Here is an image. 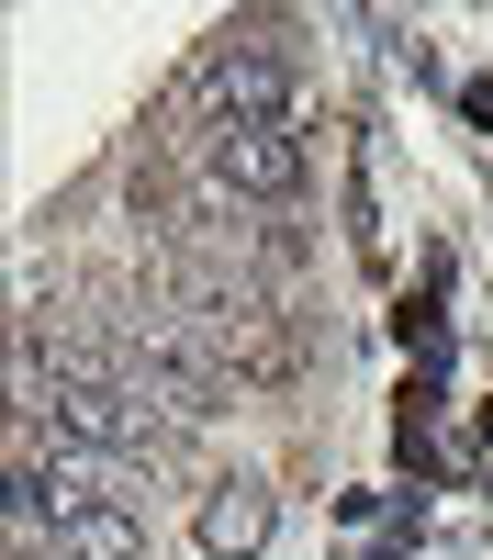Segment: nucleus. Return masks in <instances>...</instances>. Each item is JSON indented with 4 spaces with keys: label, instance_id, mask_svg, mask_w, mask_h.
<instances>
[{
    "label": "nucleus",
    "instance_id": "7ed1b4c3",
    "mask_svg": "<svg viewBox=\"0 0 493 560\" xmlns=\"http://www.w3.org/2000/svg\"><path fill=\"white\" fill-rule=\"evenodd\" d=\"M269 538V482H213L202 493V560H247Z\"/></svg>",
    "mask_w": 493,
    "mask_h": 560
},
{
    "label": "nucleus",
    "instance_id": "f03ea898",
    "mask_svg": "<svg viewBox=\"0 0 493 560\" xmlns=\"http://www.w3.org/2000/svg\"><path fill=\"white\" fill-rule=\"evenodd\" d=\"M213 191H224V202H292V191H303L292 124H224V135H213Z\"/></svg>",
    "mask_w": 493,
    "mask_h": 560
},
{
    "label": "nucleus",
    "instance_id": "f257e3e1",
    "mask_svg": "<svg viewBox=\"0 0 493 560\" xmlns=\"http://www.w3.org/2000/svg\"><path fill=\"white\" fill-rule=\"evenodd\" d=\"M191 113H213V135L224 124H292V68L269 45H213L191 68Z\"/></svg>",
    "mask_w": 493,
    "mask_h": 560
}]
</instances>
